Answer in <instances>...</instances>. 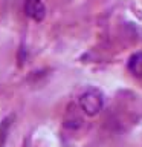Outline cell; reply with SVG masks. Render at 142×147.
Instances as JSON below:
<instances>
[{
    "label": "cell",
    "mask_w": 142,
    "mask_h": 147,
    "mask_svg": "<svg viewBox=\"0 0 142 147\" xmlns=\"http://www.w3.org/2000/svg\"><path fill=\"white\" fill-rule=\"evenodd\" d=\"M11 121H12V117H8L2 121V124H0V147H5V144H6L9 127H11Z\"/></svg>",
    "instance_id": "4"
},
{
    "label": "cell",
    "mask_w": 142,
    "mask_h": 147,
    "mask_svg": "<svg viewBox=\"0 0 142 147\" xmlns=\"http://www.w3.org/2000/svg\"><path fill=\"white\" fill-rule=\"evenodd\" d=\"M80 107L87 117H95L104 107V95L99 89L90 87L80 96Z\"/></svg>",
    "instance_id": "1"
},
{
    "label": "cell",
    "mask_w": 142,
    "mask_h": 147,
    "mask_svg": "<svg viewBox=\"0 0 142 147\" xmlns=\"http://www.w3.org/2000/svg\"><path fill=\"white\" fill-rule=\"evenodd\" d=\"M25 12L35 22H41L46 17V6L43 0H26Z\"/></svg>",
    "instance_id": "2"
},
{
    "label": "cell",
    "mask_w": 142,
    "mask_h": 147,
    "mask_svg": "<svg viewBox=\"0 0 142 147\" xmlns=\"http://www.w3.org/2000/svg\"><path fill=\"white\" fill-rule=\"evenodd\" d=\"M128 71L135 77H142V52H136L128 58Z\"/></svg>",
    "instance_id": "3"
}]
</instances>
